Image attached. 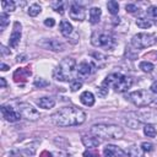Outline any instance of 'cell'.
I'll return each mask as SVG.
<instances>
[{
  "mask_svg": "<svg viewBox=\"0 0 157 157\" xmlns=\"http://www.w3.org/2000/svg\"><path fill=\"white\" fill-rule=\"evenodd\" d=\"M86 120V113L77 107H64L52 115V121L58 126H76Z\"/></svg>",
  "mask_w": 157,
  "mask_h": 157,
  "instance_id": "cell-1",
  "label": "cell"
},
{
  "mask_svg": "<svg viewBox=\"0 0 157 157\" xmlns=\"http://www.w3.org/2000/svg\"><path fill=\"white\" fill-rule=\"evenodd\" d=\"M90 132L101 139L119 140L124 136V130L119 125H114V124H94L91 126Z\"/></svg>",
  "mask_w": 157,
  "mask_h": 157,
  "instance_id": "cell-2",
  "label": "cell"
},
{
  "mask_svg": "<svg viewBox=\"0 0 157 157\" xmlns=\"http://www.w3.org/2000/svg\"><path fill=\"white\" fill-rule=\"evenodd\" d=\"M75 69H76V60L69 56L64 58L53 72L54 78L58 81H63V82L72 81V75H74Z\"/></svg>",
  "mask_w": 157,
  "mask_h": 157,
  "instance_id": "cell-3",
  "label": "cell"
},
{
  "mask_svg": "<svg viewBox=\"0 0 157 157\" xmlns=\"http://www.w3.org/2000/svg\"><path fill=\"white\" fill-rule=\"evenodd\" d=\"M102 85H104L105 87L112 86L115 90V92H126L132 85V78L130 76L114 72V74H109L103 80Z\"/></svg>",
  "mask_w": 157,
  "mask_h": 157,
  "instance_id": "cell-4",
  "label": "cell"
},
{
  "mask_svg": "<svg viewBox=\"0 0 157 157\" xmlns=\"http://www.w3.org/2000/svg\"><path fill=\"white\" fill-rule=\"evenodd\" d=\"M91 43L94 47L104 48L107 50H113L117 45V40L112 34H109L107 32H98V31L92 33Z\"/></svg>",
  "mask_w": 157,
  "mask_h": 157,
  "instance_id": "cell-5",
  "label": "cell"
},
{
  "mask_svg": "<svg viewBox=\"0 0 157 157\" xmlns=\"http://www.w3.org/2000/svg\"><path fill=\"white\" fill-rule=\"evenodd\" d=\"M125 98L132 104H135L136 107H146L147 104L153 102V96L151 94L150 91H146V90H139V91L130 92L126 94Z\"/></svg>",
  "mask_w": 157,
  "mask_h": 157,
  "instance_id": "cell-6",
  "label": "cell"
},
{
  "mask_svg": "<svg viewBox=\"0 0 157 157\" xmlns=\"http://www.w3.org/2000/svg\"><path fill=\"white\" fill-rule=\"evenodd\" d=\"M132 114L140 123L157 124V108H140Z\"/></svg>",
  "mask_w": 157,
  "mask_h": 157,
  "instance_id": "cell-7",
  "label": "cell"
},
{
  "mask_svg": "<svg viewBox=\"0 0 157 157\" xmlns=\"http://www.w3.org/2000/svg\"><path fill=\"white\" fill-rule=\"evenodd\" d=\"M156 42L155 34L152 33H137L131 38V45L136 49H144L151 47Z\"/></svg>",
  "mask_w": 157,
  "mask_h": 157,
  "instance_id": "cell-8",
  "label": "cell"
},
{
  "mask_svg": "<svg viewBox=\"0 0 157 157\" xmlns=\"http://www.w3.org/2000/svg\"><path fill=\"white\" fill-rule=\"evenodd\" d=\"M17 110L18 113L21 114L22 118L27 119V120H31V121H36L39 119V112L33 108L29 103H26V102H22V103H18L17 104Z\"/></svg>",
  "mask_w": 157,
  "mask_h": 157,
  "instance_id": "cell-9",
  "label": "cell"
},
{
  "mask_svg": "<svg viewBox=\"0 0 157 157\" xmlns=\"http://www.w3.org/2000/svg\"><path fill=\"white\" fill-rule=\"evenodd\" d=\"M69 16L71 17V20L83 21L85 17H86L85 7L81 4H78V2H72L70 5V9H69Z\"/></svg>",
  "mask_w": 157,
  "mask_h": 157,
  "instance_id": "cell-10",
  "label": "cell"
},
{
  "mask_svg": "<svg viewBox=\"0 0 157 157\" xmlns=\"http://www.w3.org/2000/svg\"><path fill=\"white\" fill-rule=\"evenodd\" d=\"M1 114H2L4 119L10 123H15L21 119V114L18 113V110H15L13 108H11L9 105H1Z\"/></svg>",
  "mask_w": 157,
  "mask_h": 157,
  "instance_id": "cell-11",
  "label": "cell"
},
{
  "mask_svg": "<svg viewBox=\"0 0 157 157\" xmlns=\"http://www.w3.org/2000/svg\"><path fill=\"white\" fill-rule=\"evenodd\" d=\"M96 71V66L92 63H86L82 61L78 66H77V76L80 78H86L90 75H92Z\"/></svg>",
  "mask_w": 157,
  "mask_h": 157,
  "instance_id": "cell-12",
  "label": "cell"
},
{
  "mask_svg": "<svg viewBox=\"0 0 157 157\" xmlns=\"http://www.w3.org/2000/svg\"><path fill=\"white\" fill-rule=\"evenodd\" d=\"M103 155L104 157H129L125 151L115 145H107L103 148Z\"/></svg>",
  "mask_w": 157,
  "mask_h": 157,
  "instance_id": "cell-13",
  "label": "cell"
},
{
  "mask_svg": "<svg viewBox=\"0 0 157 157\" xmlns=\"http://www.w3.org/2000/svg\"><path fill=\"white\" fill-rule=\"evenodd\" d=\"M21 23L20 22H15L13 23V29L11 32V36H10V39H9V45L12 47V48H16L20 43V39H21Z\"/></svg>",
  "mask_w": 157,
  "mask_h": 157,
  "instance_id": "cell-14",
  "label": "cell"
},
{
  "mask_svg": "<svg viewBox=\"0 0 157 157\" xmlns=\"http://www.w3.org/2000/svg\"><path fill=\"white\" fill-rule=\"evenodd\" d=\"M31 75L32 72L28 67H20L13 72V80L15 82H26Z\"/></svg>",
  "mask_w": 157,
  "mask_h": 157,
  "instance_id": "cell-15",
  "label": "cell"
},
{
  "mask_svg": "<svg viewBox=\"0 0 157 157\" xmlns=\"http://www.w3.org/2000/svg\"><path fill=\"white\" fill-rule=\"evenodd\" d=\"M43 45L53 52H63L65 49V44L58 39H47L43 43Z\"/></svg>",
  "mask_w": 157,
  "mask_h": 157,
  "instance_id": "cell-16",
  "label": "cell"
},
{
  "mask_svg": "<svg viewBox=\"0 0 157 157\" xmlns=\"http://www.w3.org/2000/svg\"><path fill=\"white\" fill-rule=\"evenodd\" d=\"M82 144L86 146V147H88V148H94V147H97L98 145H99V140H98V137L97 136H94V135H83L82 136Z\"/></svg>",
  "mask_w": 157,
  "mask_h": 157,
  "instance_id": "cell-17",
  "label": "cell"
},
{
  "mask_svg": "<svg viewBox=\"0 0 157 157\" xmlns=\"http://www.w3.org/2000/svg\"><path fill=\"white\" fill-rule=\"evenodd\" d=\"M80 101H81L82 104H85V105H87V107H92V105L94 104V101H96V99H94V94H93L92 92L85 91V92L81 93Z\"/></svg>",
  "mask_w": 157,
  "mask_h": 157,
  "instance_id": "cell-18",
  "label": "cell"
},
{
  "mask_svg": "<svg viewBox=\"0 0 157 157\" xmlns=\"http://www.w3.org/2000/svg\"><path fill=\"white\" fill-rule=\"evenodd\" d=\"M37 104L43 109H50L55 105V99L50 97H42L37 101Z\"/></svg>",
  "mask_w": 157,
  "mask_h": 157,
  "instance_id": "cell-19",
  "label": "cell"
},
{
  "mask_svg": "<svg viewBox=\"0 0 157 157\" xmlns=\"http://www.w3.org/2000/svg\"><path fill=\"white\" fill-rule=\"evenodd\" d=\"M101 16H102V10L99 7H91L90 9V22L92 25H96L101 20Z\"/></svg>",
  "mask_w": 157,
  "mask_h": 157,
  "instance_id": "cell-20",
  "label": "cell"
},
{
  "mask_svg": "<svg viewBox=\"0 0 157 157\" xmlns=\"http://www.w3.org/2000/svg\"><path fill=\"white\" fill-rule=\"evenodd\" d=\"M60 32H61V34L64 36V37H70V34L72 33V26H71V23L69 22V21H61L60 22Z\"/></svg>",
  "mask_w": 157,
  "mask_h": 157,
  "instance_id": "cell-21",
  "label": "cell"
},
{
  "mask_svg": "<svg viewBox=\"0 0 157 157\" xmlns=\"http://www.w3.org/2000/svg\"><path fill=\"white\" fill-rule=\"evenodd\" d=\"M126 153H128L129 157H144V151H142V148L139 147V146H136V145L130 146V147L128 148Z\"/></svg>",
  "mask_w": 157,
  "mask_h": 157,
  "instance_id": "cell-22",
  "label": "cell"
},
{
  "mask_svg": "<svg viewBox=\"0 0 157 157\" xmlns=\"http://www.w3.org/2000/svg\"><path fill=\"white\" fill-rule=\"evenodd\" d=\"M131 115L134 117V118H126L125 119V123H126V125L130 128V129H132V130H136V129H139V126H140V121L135 118V115L131 113Z\"/></svg>",
  "mask_w": 157,
  "mask_h": 157,
  "instance_id": "cell-23",
  "label": "cell"
},
{
  "mask_svg": "<svg viewBox=\"0 0 157 157\" xmlns=\"http://www.w3.org/2000/svg\"><path fill=\"white\" fill-rule=\"evenodd\" d=\"M136 26L142 28V29H146V28H150L152 26V22L148 20V18H145V17H140L136 20Z\"/></svg>",
  "mask_w": 157,
  "mask_h": 157,
  "instance_id": "cell-24",
  "label": "cell"
},
{
  "mask_svg": "<svg viewBox=\"0 0 157 157\" xmlns=\"http://www.w3.org/2000/svg\"><path fill=\"white\" fill-rule=\"evenodd\" d=\"M144 134H145L147 137H155V136L157 135V130H156V128H155L153 125L146 124V125L144 126Z\"/></svg>",
  "mask_w": 157,
  "mask_h": 157,
  "instance_id": "cell-25",
  "label": "cell"
},
{
  "mask_svg": "<svg viewBox=\"0 0 157 157\" xmlns=\"http://www.w3.org/2000/svg\"><path fill=\"white\" fill-rule=\"evenodd\" d=\"M1 7H2V10H5L6 12H12V11H15V9H16V4H15L13 1H11V0H5V1L1 2Z\"/></svg>",
  "mask_w": 157,
  "mask_h": 157,
  "instance_id": "cell-26",
  "label": "cell"
},
{
  "mask_svg": "<svg viewBox=\"0 0 157 157\" xmlns=\"http://www.w3.org/2000/svg\"><path fill=\"white\" fill-rule=\"evenodd\" d=\"M107 9L112 15H117L118 11H119V4L114 0H110V1L107 2Z\"/></svg>",
  "mask_w": 157,
  "mask_h": 157,
  "instance_id": "cell-27",
  "label": "cell"
},
{
  "mask_svg": "<svg viewBox=\"0 0 157 157\" xmlns=\"http://www.w3.org/2000/svg\"><path fill=\"white\" fill-rule=\"evenodd\" d=\"M40 11H42V7H40L38 4H32V5L28 7V10H27L28 15L32 16V17H36L37 15H39Z\"/></svg>",
  "mask_w": 157,
  "mask_h": 157,
  "instance_id": "cell-28",
  "label": "cell"
},
{
  "mask_svg": "<svg viewBox=\"0 0 157 157\" xmlns=\"http://www.w3.org/2000/svg\"><path fill=\"white\" fill-rule=\"evenodd\" d=\"M9 15L6 13V12H1L0 13V31L2 32L5 28H6V26L9 25Z\"/></svg>",
  "mask_w": 157,
  "mask_h": 157,
  "instance_id": "cell-29",
  "label": "cell"
},
{
  "mask_svg": "<svg viewBox=\"0 0 157 157\" xmlns=\"http://www.w3.org/2000/svg\"><path fill=\"white\" fill-rule=\"evenodd\" d=\"M140 69H141L144 72L150 74V72H152V70H153V64L150 63V61H141V63H140Z\"/></svg>",
  "mask_w": 157,
  "mask_h": 157,
  "instance_id": "cell-30",
  "label": "cell"
},
{
  "mask_svg": "<svg viewBox=\"0 0 157 157\" xmlns=\"http://www.w3.org/2000/svg\"><path fill=\"white\" fill-rule=\"evenodd\" d=\"M33 85H34L36 87H38V88H43V87L49 86V81H47V80L43 78V77H37V78L33 81Z\"/></svg>",
  "mask_w": 157,
  "mask_h": 157,
  "instance_id": "cell-31",
  "label": "cell"
},
{
  "mask_svg": "<svg viewBox=\"0 0 157 157\" xmlns=\"http://www.w3.org/2000/svg\"><path fill=\"white\" fill-rule=\"evenodd\" d=\"M37 146H38V142H34L29 146H26L25 150H23V153L28 155V156H33L36 153V150H37Z\"/></svg>",
  "mask_w": 157,
  "mask_h": 157,
  "instance_id": "cell-32",
  "label": "cell"
},
{
  "mask_svg": "<svg viewBox=\"0 0 157 157\" xmlns=\"http://www.w3.org/2000/svg\"><path fill=\"white\" fill-rule=\"evenodd\" d=\"M81 87H82V82L78 81V80H72L71 83H70V90H71L72 92H76V91L80 90Z\"/></svg>",
  "mask_w": 157,
  "mask_h": 157,
  "instance_id": "cell-33",
  "label": "cell"
},
{
  "mask_svg": "<svg viewBox=\"0 0 157 157\" xmlns=\"http://www.w3.org/2000/svg\"><path fill=\"white\" fill-rule=\"evenodd\" d=\"M52 6H53V9H54L58 13H60V15L64 13V4H63V2H60V1H58V2H53Z\"/></svg>",
  "mask_w": 157,
  "mask_h": 157,
  "instance_id": "cell-34",
  "label": "cell"
},
{
  "mask_svg": "<svg viewBox=\"0 0 157 157\" xmlns=\"http://www.w3.org/2000/svg\"><path fill=\"white\" fill-rule=\"evenodd\" d=\"M83 157H99V153L94 148H88L83 152Z\"/></svg>",
  "mask_w": 157,
  "mask_h": 157,
  "instance_id": "cell-35",
  "label": "cell"
},
{
  "mask_svg": "<svg viewBox=\"0 0 157 157\" xmlns=\"http://www.w3.org/2000/svg\"><path fill=\"white\" fill-rule=\"evenodd\" d=\"M97 93L101 97H105L108 94V87H105L104 85H101L99 87H97Z\"/></svg>",
  "mask_w": 157,
  "mask_h": 157,
  "instance_id": "cell-36",
  "label": "cell"
},
{
  "mask_svg": "<svg viewBox=\"0 0 157 157\" xmlns=\"http://www.w3.org/2000/svg\"><path fill=\"white\" fill-rule=\"evenodd\" d=\"M140 147L142 148L144 152H151V151L153 150V145H152L151 142H142Z\"/></svg>",
  "mask_w": 157,
  "mask_h": 157,
  "instance_id": "cell-37",
  "label": "cell"
},
{
  "mask_svg": "<svg viewBox=\"0 0 157 157\" xmlns=\"http://www.w3.org/2000/svg\"><path fill=\"white\" fill-rule=\"evenodd\" d=\"M125 10H126V12H130V13H135L139 9H137V6L135 5V4H126L125 5Z\"/></svg>",
  "mask_w": 157,
  "mask_h": 157,
  "instance_id": "cell-38",
  "label": "cell"
},
{
  "mask_svg": "<svg viewBox=\"0 0 157 157\" xmlns=\"http://www.w3.org/2000/svg\"><path fill=\"white\" fill-rule=\"evenodd\" d=\"M147 13H148V16L157 18V6H150L147 9Z\"/></svg>",
  "mask_w": 157,
  "mask_h": 157,
  "instance_id": "cell-39",
  "label": "cell"
},
{
  "mask_svg": "<svg viewBox=\"0 0 157 157\" xmlns=\"http://www.w3.org/2000/svg\"><path fill=\"white\" fill-rule=\"evenodd\" d=\"M53 156H55V157H70V155H69L67 152L63 151V150H56V151H54V152H53Z\"/></svg>",
  "mask_w": 157,
  "mask_h": 157,
  "instance_id": "cell-40",
  "label": "cell"
},
{
  "mask_svg": "<svg viewBox=\"0 0 157 157\" xmlns=\"http://www.w3.org/2000/svg\"><path fill=\"white\" fill-rule=\"evenodd\" d=\"M44 25H45L47 27H53V26L55 25V21H54V18L49 17V18H45V20H44Z\"/></svg>",
  "mask_w": 157,
  "mask_h": 157,
  "instance_id": "cell-41",
  "label": "cell"
},
{
  "mask_svg": "<svg viewBox=\"0 0 157 157\" xmlns=\"http://www.w3.org/2000/svg\"><path fill=\"white\" fill-rule=\"evenodd\" d=\"M150 90H151V92H153V93H157V81L152 82V85H151Z\"/></svg>",
  "mask_w": 157,
  "mask_h": 157,
  "instance_id": "cell-42",
  "label": "cell"
},
{
  "mask_svg": "<svg viewBox=\"0 0 157 157\" xmlns=\"http://www.w3.org/2000/svg\"><path fill=\"white\" fill-rule=\"evenodd\" d=\"M39 157H53V153H50V152H48V151H43Z\"/></svg>",
  "mask_w": 157,
  "mask_h": 157,
  "instance_id": "cell-43",
  "label": "cell"
},
{
  "mask_svg": "<svg viewBox=\"0 0 157 157\" xmlns=\"http://www.w3.org/2000/svg\"><path fill=\"white\" fill-rule=\"evenodd\" d=\"M1 53H2L4 55H6V54H10V50H7V48H6V47L1 45Z\"/></svg>",
  "mask_w": 157,
  "mask_h": 157,
  "instance_id": "cell-44",
  "label": "cell"
},
{
  "mask_svg": "<svg viewBox=\"0 0 157 157\" xmlns=\"http://www.w3.org/2000/svg\"><path fill=\"white\" fill-rule=\"evenodd\" d=\"M0 82H1V87H2V88H5V87H6V85H7V83H6V80H5L4 77H0Z\"/></svg>",
  "mask_w": 157,
  "mask_h": 157,
  "instance_id": "cell-45",
  "label": "cell"
},
{
  "mask_svg": "<svg viewBox=\"0 0 157 157\" xmlns=\"http://www.w3.org/2000/svg\"><path fill=\"white\" fill-rule=\"evenodd\" d=\"M9 69H10L9 65H6V64H1V70H2V71H6V70H9Z\"/></svg>",
  "mask_w": 157,
  "mask_h": 157,
  "instance_id": "cell-46",
  "label": "cell"
},
{
  "mask_svg": "<svg viewBox=\"0 0 157 157\" xmlns=\"http://www.w3.org/2000/svg\"><path fill=\"white\" fill-rule=\"evenodd\" d=\"M25 58H26V55H21V56L18 55V56H17V61H18V63H20V61H25V60H26Z\"/></svg>",
  "mask_w": 157,
  "mask_h": 157,
  "instance_id": "cell-47",
  "label": "cell"
}]
</instances>
